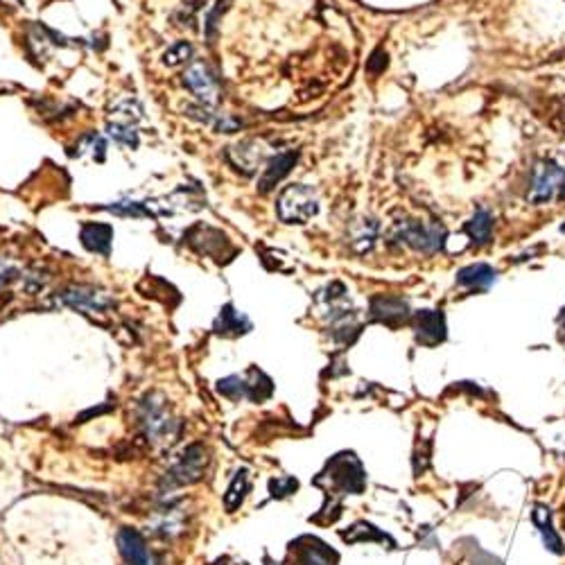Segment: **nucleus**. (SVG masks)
<instances>
[{
  "instance_id": "9d476101",
  "label": "nucleus",
  "mask_w": 565,
  "mask_h": 565,
  "mask_svg": "<svg viewBox=\"0 0 565 565\" xmlns=\"http://www.w3.org/2000/svg\"><path fill=\"white\" fill-rule=\"evenodd\" d=\"M299 161V152H281L276 156H272L265 165V173L258 181V190L260 192H269L276 188V183H281L282 179L288 177L292 173V168Z\"/></svg>"
},
{
  "instance_id": "2eb2a0df",
  "label": "nucleus",
  "mask_w": 565,
  "mask_h": 565,
  "mask_svg": "<svg viewBox=\"0 0 565 565\" xmlns=\"http://www.w3.org/2000/svg\"><path fill=\"white\" fill-rule=\"evenodd\" d=\"M111 240H114V229L109 224H84L82 226V245L89 251L109 256Z\"/></svg>"
},
{
  "instance_id": "dca6fc26",
  "label": "nucleus",
  "mask_w": 565,
  "mask_h": 565,
  "mask_svg": "<svg viewBox=\"0 0 565 565\" xmlns=\"http://www.w3.org/2000/svg\"><path fill=\"white\" fill-rule=\"evenodd\" d=\"M251 328L249 319L245 315H240L233 306H224L222 308L220 316L215 321V333L217 335H224V337H238L242 333H247Z\"/></svg>"
},
{
  "instance_id": "b1692460",
  "label": "nucleus",
  "mask_w": 565,
  "mask_h": 565,
  "mask_svg": "<svg viewBox=\"0 0 565 565\" xmlns=\"http://www.w3.org/2000/svg\"><path fill=\"white\" fill-rule=\"evenodd\" d=\"M297 489H299V482L294 477H278L269 482L272 498H288V495H292Z\"/></svg>"
},
{
  "instance_id": "f03ea898",
  "label": "nucleus",
  "mask_w": 565,
  "mask_h": 565,
  "mask_svg": "<svg viewBox=\"0 0 565 565\" xmlns=\"http://www.w3.org/2000/svg\"><path fill=\"white\" fill-rule=\"evenodd\" d=\"M396 238L423 254H436L443 249L446 229L441 224H423V222H402L396 229Z\"/></svg>"
},
{
  "instance_id": "a878e982",
  "label": "nucleus",
  "mask_w": 565,
  "mask_h": 565,
  "mask_svg": "<svg viewBox=\"0 0 565 565\" xmlns=\"http://www.w3.org/2000/svg\"><path fill=\"white\" fill-rule=\"evenodd\" d=\"M14 276H16V267H14V265H12L10 260L0 258V288H3L5 282H10Z\"/></svg>"
},
{
  "instance_id": "a211bd4d",
  "label": "nucleus",
  "mask_w": 565,
  "mask_h": 565,
  "mask_svg": "<svg viewBox=\"0 0 565 565\" xmlns=\"http://www.w3.org/2000/svg\"><path fill=\"white\" fill-rule=\"evenodd\" d=\"M247 491H249V475H247V470H240V473L233 477V482H231L229 491H226V495H224L226 509H229V511H235L240 504L245 502Z\"/></svg>"
},
{
  "instance_id": "9b49d317",
  "label": "nucleus",
  "mask_w": 565,
  "mask_h": 565,
  "mask_svg": "<svg viewBox=\"0 0 565 565\" xmlns=\"http://www.w3.org/2000/svg\"><path fill=\"white\" fill-rule=\"evenodd\" d=\"M417 337L421 344L434 346L446 340V316L439 310H423L417 315Z\"/></svg>"
},
{
  "instance_id": "f257e3e1",
  "label": "nucleus",
  "mask_w": 565,
  "mask_h": 565,
  "mask_svg": "<svg viewBox=\"0 0 565 565\" xmlns=\"http://www.w3.org/2000/svg\"><path fill=\"white\" fill-rule=\"evenodd\" d=\"M276 213L288 224H306L319 213L316 192L306 183H292L281 192L276 201Z\"/></svg>"
},
{
  "instance_id": "6ab92c4d",
  "label": "nucleus",
  "mask_w": 565,
  "mask_h": 565,
  "mask_svg": "<svg viewBox=\"0 0 565 565\" xmlns=\"http://www.w3.org/2000/svg\"><path fill=\"white\" fill-rule=\"evenodd\" d=\"M534 522H536L538 527H541V534H543V541H545V545L550 547L552 552H563L561 550V538L556 536L554 532H552V522H550V511L543 507H538L536 511H534Z\"/></svg>"
},
{
  "instance_id": "5701e85b",
  "label": "nucleus",
  "mask_w": 565,
  "mask_h": 565,
  "mask_svg": "<svg viewBox=\"0 0 565 565\" xmlns=\"http://www.w3.org/2000/svg\"><path fill=\"white\" fill-rule=\"evenodd\" d=\"M190 57H192V46L188 44V41H177L173 48L165 50L164 63L165 66H181V63H186Z\"/></svg>"
},
{
  "instance_id": "4be33fe9",
  "label": "nucleus",
  "mask_w": 565,
  "mask_h": 565,
  "mask_svg": "<svg viewBox=\"0 0 565 565\" xmlns=\"http://www.w3.org/2000/svg\"><path fill=\"white\" fill-rule=\"evenodd\" d=\"M217 392H220L222 396L231 398V401H240V398L247 396V383L245 378H240V375H229V378L217 383Z\"/></svg>"
},
{
  "instance_id": "f3484780",
  "label": "nucleus",
  "mask_w": 565,
  "mask_h": 565,
  "mask_svg": "<svg viewBox=\"0 0 565 565\" xmlns=\"http://www.w3.org/2000/svg\"><path fill=\"white\" fill-rule=\"evenodd\" d=\"M466 233L473 238L475 245H486L493 233V215L489 211H477L466 222Z\"/></svg>"
},
{
  "instance_id": "4468645a",
  "label": "nucleus",
  "mask_w": 565,
  "mask_h": 565,
  "mask_svg": "<svg viewBox=\"0 0 565 565\" xmlns=\"http://www.w3.org/2000/svg\"><path fill=\"white\" fill-rule=\"evenodd\" d=\"M371 315H374V319L384 321V324H396V321L408 319L409 306L408 301H402L398 297H374Z\"/></svg>"
},
{
  "instance_id": "20e7f679",
  "label": "nucleus",
  "mask_w": 565,
  "mask_h": 565,
  "mask_svg": "<svg viewBox=\"0 0 565 565\" xmlns=\"http://www.w3.org/2000/svg\"><path fill=\"white\" fill-rule=\"evenodd\" d=\"M59 299H62L63 306H71L82 312H105L114 306V299L109 297V292L93 288V285H71V288L63 290Z\"/></svg>"
},
{
  "instance_id": "393cba45",
  "label": "nucleus",
  "mask_w": 565,
  "mask_h": 565,
  "mask_svg": "<svg viewBox=\"0 0 565 565\" xmlns=\"http://www.w3.org/2000/svg\"><path fill=\"white\" fill-rule=\"evenodd\" d=\"M106 211L118 213V215H134V217H145L149 215L148 208L140 204V201H118L114 207H106Z\"/></svg>"
},
{
  "instance_id": "6e6552de",
  "label": "nucleus",
  "mask_w": 565,
  "mask_h": 565,
  "mask_svg": "<svg viewBox=\"0 0 565 565\" xmlns=\"http://www.w3.org/2000/svg\"><path fill=\"white\" fill-rule=\"evenodd\" d=\"M292 552L294 565H335L340 559L335 550L315 536L299 538L297 543H292Z\"/></svg>"
},
{
  "instance_id": "7ed1b4c3",
  "label": "nucleus",
  "mask_w": 565,
  "mask_h": 565,
  "mask_svg": "<svg viewBox=\"0 0 565 565\" xmlns=\"http://www.w3.org/2000/svg\"><path fill=\"white\" fill-rule=\"evenodd\" d=\"M321 477L331 479V486L335 491L344 493H362L365 489V470L362 464L353 455H340L328 464L326 473Z\"/></svg>"
},
{
  "instance_id": "0eeeda50",
  "label": "nucleus",
  "mask_w": 565,
  "mask_h": 565,
  "mask_svg": "<svg viewBox=\"0 0 565 565\" xmlns=\"http://www.w3.org/2000/svg\"><path fill=\"white\" fill-rule=\"evenodd\" d=\"M183 82H186V87L190 89L204 105H215L217 97H220L217 80L213 77L211 68L204 62H192L190 66H188L186 75H183Z\"/></svg>"
},
{
  "instance_id": "aec40b11",
  "label": "nucleus",
  "mask_w": 565,
  "mask_h": 565,
  "mask_svg": "<svg viewBox=\"0 0 565 565\" xmlns=\"http://www.w3.org/2000/svg\"><path fill=\"white\" fill-rule=\"evenodd\" d=\"M375 235H378V224L374 220L359 222L358 231L353 233V245L358 251H369L375 242Z\"/></svg>"
},
{
  "instance_id": "bb28decb",
  "label": "nucleus",
  "mask_w": 565,
  "mask_h": 565,
  "mask_svg": "<svg viewBox=\"0 0 565 565\" xmlns=\"http://www.w3.org/2000/svg\"><path fill=\"white\" fill-rule=\"evenodd\" d=\"M561 342L565 344V310H563V315H561Z\"/></svg>"
},
{
  "instance_id": "412c9836",
  "label": "nucleus",
  "mask_w": 565,
  "mask_h": 565,
  "mask_svg": "<svg viewBox=\"0 0 565 565\" xmlns=\"http://www.w3.org/2000/svg\"><path fill=\"white\" fill-rule=\"evenodd\" d=\"M106 130H109V136L115 143L125 145V148H139V131H136V125H122V122H111L109 120Z\"/></svg>"
},
{
  "instance_id": "cd10ccee",
  "label": "nucleus",
  "mask_w": 565,
  "mask_h": 565,
  "mask_svg": "<svg viewBox=\"0 0 565 565\" xmlns=\"http://www.w3.org/2000/svg\"><path fill=\"white\" fill-rule=\"evenodd\" d=\"M561 195H563V199H565V179H563V183H561Z\"/></svg>"
},
{
  "instance_id": "f8f14e48",
  "label": "nucleus",
  "mask_w": 565,
  "mask_h": 565,
  "mask_svg": "<svg viewBox=\"0 0 565 565\" xmlns=\"http://www.w3.org/2000/svg\"><path fill=\"white\" fill-rule=\"evenodd\" d=\"M498 281V269L486 263H475L457 272V282L468 290H489Z\"/></svg>"
},
{
  "instance_id": "1a4fd4ad",
  "label": "nucleus",
  "mask_w": 565,
  "mask_h": 565,
  "mask_svg": "<svg viewBox=\"0 0 565 565\" xmlns=\"http://www.w3.org/2000/svg\"><path fill=\"white\" fill-rule=\"evenodd\" d=\"M118 547L120 554L125 556V561L130 565H156L154 563V556L149 552L148 543H145L143 534L136 532V529H120L118 532Z\"/></svg>"
},
{
  "instance_id": "39448f33",
  "label": "nucleus",
  "mask_w": 565,
  "mask_h": 565,
  "mask_svg": "<svg viewBox=\"0 0 565 565\" xmlns=\"http://www.w3.org/2000/svg\"><path fill=\"white\" fill-rule=\"evenodd\" d=\"M204 468H207V451H204V446L195 443V446H190L183 452L177 466L170 473H165L168 475V489L197 482L204 475Z\"/></svg>"
},
{
  "instance_id": "ddd939ff",
  "label": "nucleus",
  "mask_w": 565,
  "mask_h": 565,
  "mask_svg": "<svg viewBox=\"0 0 565 565\" xmlns=\"http://www.w3.org/2000/svg\"><path fill=\"white\" fill-rule=\"evenodd\" d=\"M229 156L233 165H238V170H242V173H254L256 168L265 164V149L258 140H245V143L235 145V148H231Z\"/></svg>"
},
{
  "instance_id": "423d86ee",
  "label": "nucleus",
  "mask_w": 565,
  "mask_h": 565,
  "mask_svg": "<svg viewBox=\"0 0 565 565\" xmlns=\"http://www.w3.org/2000/svg\"><path fill=\"white\" fill-rule=\"evenodd\" d=\"M563 179H565L563 168H559L554 161H541V164L534 168L529 201H532V204H545V201H550L552 197H554V192L561 188Z\"/></svg>"
},
{
  "instance_id": "c85d7f7f",
  "label": "nucleus",
  "mask_w": 565,
  "mask_h": 565,
  "mask_svg": "<svg viewBox=\"0 0 565 565\" xmlns=\"http://www.w3.org/2000/svg\"><path fill=\"white\" fill-rule=\"evenodd\" d=\"M561 231H563V233H565V224H563V226H561Z\"/></svg>"
}]
</instances>
